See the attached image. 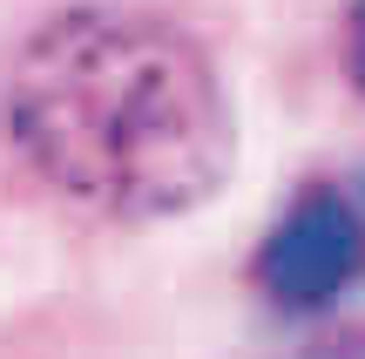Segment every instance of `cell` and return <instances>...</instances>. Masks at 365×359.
I'll return each instance as SVG.
<instances>
[{"instance_id":"6da1fadb","label":"cell","mask_w":365,"mask_h":359,"mask_svg":"<svg viewBox=\"0 0 365 359\" xmlns=\"http://www.w3.org/2000/svg\"><path fill=\"white\" fill-rule=\"evenodd\" d=\"M0 129L41 190L102 224L190 217L237 170L210 48L135 7H61L27 27L0 75Z\"/></svg>"},{"instance_id":"3957f363","label":"cell","mask_w":365,"mask_h":359,"mask_svg":"<svg viewBox=\"0 0 365 359\" xmlns=\"http://www.w3.org/2000/svg\"><path fill=\"white\" fill-rule=\"evenodd\" d=\"M339 61H345V81L365 95V0H352L339 21Z\"/></svg>"},{"instance_id":"7a4b0ae2","label":"cell","mask_w":365,"mask_h":359,"mask_svg":"<svg viewBox=\"0 0 365 359\" xmlns=\"http://www.w3.org/2000/svg\"><path fill=\"white\" fill-rule=\"evenodd\" d=\"M365 278V211L339 183H304L257 244V292L291 319L331 312Z\"/></svg>"}]
</instances>
